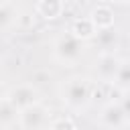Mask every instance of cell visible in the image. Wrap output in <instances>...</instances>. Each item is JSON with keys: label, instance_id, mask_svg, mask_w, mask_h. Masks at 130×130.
<instances>
[{"label": "cell", "instance_id": "30bf717a", "mask_svg": "<svg viewBox=\"0 0 130 130\" xmlns=\"http://www.w3.org/2000/svg\"><path fill=\"white\" fill-rule=\"evenodd\" d=\"M16 20H18V6L10 0H2L0 2V28L8 30Z\"/></svg>", "mask_w": 130, "mask_h": 130}, {"label": "cell", "instance_id": "5bb4252c", "mask_svg": "<svg viewBox=\"0 0 130 130\" xmlns=\"http://www.w3.org/2000/svg\"><path fill=\"white\" fill-rule=\"evenodd\" d=\"M49 130H75V126H73V122L69 118H59V120H55L51 124Z\"/></svg>", "mask_w": 130, "mask_h": 130}, {"label": "cell", "instance_id": "7c38bea8", "mask_svg": "<svg viewBox=\"0 0 130 130\" xmlns=\"http://www.w3.org/2000/svg\"><path fill=\"white\" fill-rule=\"evenodd\" d=\"M95 41H98V45L104 49L102 53H114V47H116V43H118V32L114 30V26H112V28L98 30Z\"/></svg>", "mask_w": 130, "mask_h": 130}, {"label": "cell", "instance_id": "4fadbf2b", "mask_svg": "<svg viewBox=\"0 0 130 130\" xmlns=\"http://www.w3.org/2000/svg\"><path fill=\"white\" fill-rule=\"evenodd\" d=\"M114 85L124 93V91H130V61H122L116 77H114Z\"/></svg>", "mask_w": 130, "mask_h": 130}, {"label": "cell", "instance_id": "9a60e30c", "mask_svg": "<svg viewBox=\"0 0 130 130\" xmlns=\"http://www.w3.org/2000/svg\"><path fill=\"white\" fill-rule=\"evenodd\" d=\"M118 104L122 106V110H124L126 118L130 120V91H124V93H122V98L118 100Z\"/></svg>", "mask_w": 130, "mask_h": 130}, {"label": "cell", "instance_id": "8992f818", "mask_svg": "<svg viewBox=\"0 0 130 130\" xmlns=\"http://www.w3.org/2000/svg\"><path fill=\"white\" fill-rule=\"evenodd\" d=\"M126 122H128V118H126V114H124V110H122V106L118 102L106 104L102 108V112H100V124L104 128H108V130H118Z\"/></svg>", "mask_w": 130, "mask_h": 130}, {"label": "cell", "instance_id": "6da1fadb", "mask_svg": "<svg viewBox=\"0 0 130 130\" xmlns=\"http://www.w3.org/2000/svg\"><path fill=\"white\" fill-rule=\"evenodd\" d=\"M91 91H93L91 81L87 77L75 75L61 85V100L71 110H83L91 100Z\"/></svg>", "mask_w": 130, "mask_h": 130}, {"label": "cell", "instance_id": "9c48e42d", "mask_svg": "<svg viewBox=\"0 0 130 130\" xmlns=\"http://www.w3.org/2000/svg\"><path fill=\"white\" fill-rule=\"evenodd\" d=\"M18 116H20V112L8 102V98H2L0 100V126H2V130H10L14 124H18Z\"/></svg>", "mask_w": 130, "mask_h": 130}, {"label": "cell", "instance_id": "277c9868", "mask_svg": "<svg viewBox=\"0 0 130 130\" xmlns=\"http://www.w3.org/2000/svg\"><path fill=\"white\" fill-rule=\"evenodd\" d=\"M4 98H8V102L18 112H22V110L39 104V91H37V87L32 83H18V85H14V87H10L6 91Z\"/></svg>", "mask_w": 130, "mask_h": 130}, {"label": "cell", "instance_id": "3957f363", "mask_svg": "<svg viewBox=\"0 0 130 130\" xmlns=\"http://www.w3.org/2000/svg\"><path fill=\"white\" fill-rule=\"evenodd\" d=\"M49 114H51L49 108L39 102V104H35V106H30V108H26V110L20 112V116H18V126H20L22 130H47V128H51V124H53Z\"/></svg>", "mask_w": 130, "mask_h": 130}, {"label": "cell", "instance_id": "8fae6325", "mask_svg": "<svg viewBox=\"0 0 130 130\" xmlns=\"http://www.w3.org/2000/svg\"><path fill=\"white\" fill-rule=\"evenodd\" d=\"M35 8L43 18H57L63 12V2L61 0H41V2H37Z\"/></svg>", "mask_w": 130, "mask_h": 130}, {"label": "cell", "instance_id": "7a4b0ae2", "mask_svg": "<svg viewBox=\"0 0 130 130\" xmlns=\"http://www.w3.org/2000/svg\"><path fill=\"white\" fill-rule=\"evenodd\" d=\"M85 53V41L75 37L71 30H63L53 41V57L63 65L77 63Z\"/></svg>", "mask_w": 130, "mask_h": 130}, {"label": "cell", "instance_id": "ba28073f", "mask_svg": "<svg viewBox=\"0 0 130 130\" xmlns=\"http://www.w3.org/2000/svg\"><path fill=\"white\" fill-rule=\"evenodd\" d=\"M89 18L93 20V24L98 26V30H104V28H112L114 26V10L108 6V4H98L91 8L89 12Z\"/></svg>", "mask_w": 130, "mask_h": 130}, {"label": "cell", "instance_id": "5b68a950", "mask_svg": "<svg viewBox=\"0 0 130 130\" xmlns=\"http://www.w3.org/2000/svg\"><path fill=\"white\" fill-rule=\"evenodd\" d=\"M120 65H122V61L118 59L116 53H102L93 63V73L100 81H112L114 83V77H116Z\"/></svg>", "mask_w": 130, "mask_h": 130}, {"label": "cell", "instance_id": "52a82bcc", "mask_svg": "<svg viewBox=\"0 0 130 130\" xmlns=\"http://www.w3.org/2000/svg\"><path fill=\"white\" fill-rule=\"evenodd\" d=\"M69 30H71L75 37H79L81 41L95 39V35H98V26L93 24V20H91L89 16H79V18H75V20L71 22Z\"/></svg>", "mask_w": 130, "mask_h": 130}]
</instances>
